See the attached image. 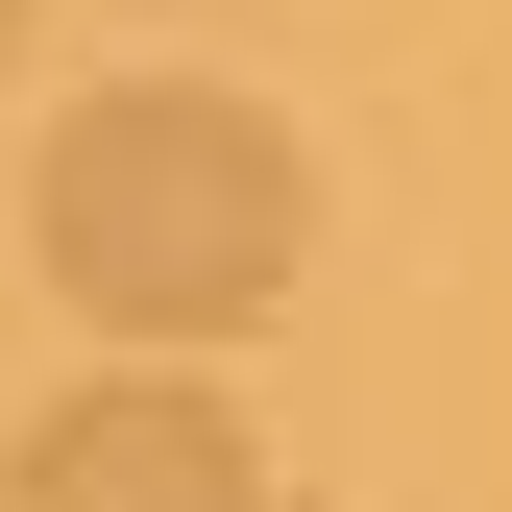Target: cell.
Listing matches in <instances>:
<instances>
[{
    "label": "cell",
    "instance_id": "1",
    "mask_svg": "<svg viewBox=\"0 0 512 512\" xmlns=\"http://www.w3.org/2000/svg\"><path fill=\"white\" fill-rule=\"evenodd\" d=\"M293 220H317L293 122L220 98V74H122V98L49 122V171H25L49 293L122 317V342H220V317H269V293H293Z\"/></svg>",
    "mask_w": 512,
    "mask_h": 512
},
{
    "label": "cell",
    "instance_id": "2",
    "mask_svg": "<svg viewBox=\"0 0 512 512\" xmlns=\"http://www.w3.org/2000/svg\"><path fill=\"white\" fill-rule=\"evenodd\" d=\"M0 512H269V464H244V415L196 366H122V391H74L0 464Z\"/></svg>",
    "mask_w": 512,
    "mask_h": 512
},
{
    "label": "cell",
    "instance_id": "3",
    "mask_svg": "<svg viewBox=\"0 0 512 512\" xmlns=\"http://www.w3.org/2000/svg\"><path fill=\"white\" fill-rule=\"evenodd\" d=\"M0 49H25V0H0Z\"/></svg>",
    "mask_w": 512,
    "mask_h": 512
}]
</instances>
